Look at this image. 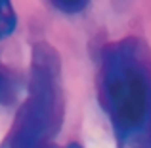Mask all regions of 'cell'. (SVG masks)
Masks as SVG:
<instances>
[{"label": "cell", "mask_w": 151, "mask_h": 148, "mask_svg": "<svg viewBox=\"0 0 151 148\" xmlns=\"http://www.w3.org/2000/svg\"><path fill=\"white\" fill-rule=\"evenodd\" d=\"M15 27H17V15L12 0H0V41L10 37Z\"/></svg>", "instance_id": "cell-4"}, {"label": "cell", "mask_w": 151, "mask_h": 148, "mask_svg": "<svg viewBox=\"0 0 151 148\" xmlns=\"http://www.w3.org/2000/svg\"><path fill=\"white\" fill-rule=\"evenodd\" d=\"M19 98V79L8 66L0 62V106H14Z\"/></svg>", "instance_id": "cell-3"}, {"label": "cell", "mask_w": 151, "mask_h": 148, "mask_svg": "<svg viewBox=\"0 0 151 148\" xmlns=\"http://www.w3.org/2000/svg\"><path fill=\"white\" fill-rule=\"evenodd\" d=\"M61 60L48 42H37L29 71V93L0 148H46L63 123Z\"/></svg>", "instance_id": "cell-2"}, {"label": "cell", "mask_w": 151, "mask_h": 148, "mask_svg": "<svg viewBox=\"0 0 151 148\" xmlns=\"http://www.w3.org/2000/svg\"><path fill=\"white\" fill-rule=\"evenodd\" d=\"M98 93L117 148H151V50L144 39L103 46Z\"/></svg>", "instance_id": "cell-1"}, {"label": "cell", "mask_w": 151, "mask_h": 148, "mask_svg": "<svg viewBox=\"0 0 151 148\" xmlns=\"http://www.w3.org/2000/svg\"><path fill=\"white\" fill-rule=\"evenodd\" d=\"M52 6L55 10L63 12V14H69V15H77L81 12H84L88 8L90 0H50Z\"/></svg>", "instance_id": "cell-5"}, {"label": "cell", "mask_w": 151, "mask_h": 148, "mask_svg": "<svg viewBox=\"0 0 151 148\" xmlns=\"http://www.w3.org/2000/svg\"><path fill=\"white\" fill-rule=\"evenodd\" d=\"M65 148H82V146L78 144V142H69V144H67Z\"/></svg>", "instance_id": "cell-6"}]
</instances>
